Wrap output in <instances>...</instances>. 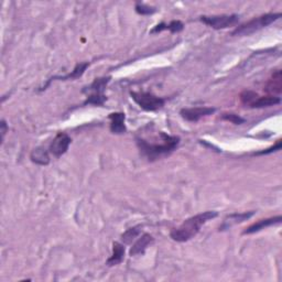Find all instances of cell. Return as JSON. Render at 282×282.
<instances>
[{
    "mask_svg": "<svg viewBox=\"0 0 282 282\" xmlns=\"http://www.w3.org/2000/svg\"><path fill=\"white\" fill-rule=\"evenodd\" d=\"M160 134H161L160 142H158V141H159L158 138H155V141H150V142L146 139L137 138V144H138L140 152L142 153L148 160L153 161L159 159V158L163 156H168L176 150V148L179 146L180 143L179 137L170 136L162 131H160Z\"/></svg>",
    "mask_w": 282,
    "mask_h": 282,
    "instance_id": "6da1fadb",
    "label": "cell"
},
{
    "mask_svg": "<svg viewBox=\"0 0 282 282\" xmlns=\"http://www.w3.org/2000/svg\"><path fill=\"white\" fill-rule=\"evenodd\" d=\"M217 216V212L215 211H207L204 213L197 214L195 216H192L186 219V221L182 224L180 227L173 229L170 233V237H171L174 242L184 243L188 240L192 239L193 237L198 234L201 227L204 225L211 219H213Z\"/></svg>",
    "mask_w": 282,
    "mask_h": 282,
    "instance_id": "7a4b0ae2",
    "label": "cell"
},
{
    "mask_svg": "<svg viewBox=\"0 0 282 282\" xmlns=\"http://www.w3.org/2000/svg\"><path fill=\"white\" fill-rule=\"evenodd\" d=\"M279 18H281L280 12H278V14H267L257 17V18H254L252 20H250V21H248L242 24L240 27L236 28L231 35L234 36H245L252 35V33H255L256 31H259L260 29H263L269 26V24H271L272 22L277 21Z\"/></svg>",
    "mask_w": 282,
    "mask_h": 282,
    "instance_id": "3957f363",
    "label": "cell"
},
{
    "mask_svg": "<svg viewBox=\"0 0 282 282\" xmlns=\"http://www.w3.org/2000/svg\"><path fill=\"white\" fill-rule=\"evenodd\" d=\"M131 98L138 104L140 108L147 111H153L160 109L164 105V99L155 96L151 93L147 92H132Z\"/></svg>",
    "mask_w": 282,
    "mask_h": 282,
    "instance_id": "277c9868",
    "label": "cell"
},
{
    "mask_svg": "<svg viewBox=\"0 0 282 282\" xmlns=\"http://www.w3.org/2000/svg\"><path fill=\"white\" fill-rule=\"evenodd\" d=\"M239 17L237 15H221V16H202L201 21L207 26L221 30L234 26L238 22Z\"/></svg>",
    "mask_w": 282,
    "mask_h": 282,
    "instance_id": "5b68a950",
    "label": "cell"
},
{
    "mask_svg": "<svg viewBox=\"0 0 282 282\" xmlns=\"http://www.w3.org/2000/svg\"><path fill=\"white\" fill-rule=\"evenodd\" d=\"M70 142H72V139H70V137L68 134H65V132H59L55 136V138L53 139L51 144H50L49 150L53 156L59 158L68 151Z\"/></svg>",
    "mask_w": 282,
    "mask_h": 282,
    "instance_id": "8992f818",
    "label": "cell"
},
{
    "mask_svg": "<svg viewBox=\"0 0 282 282\" xmlns=\"http://www.w3.org/2000/svg\"><path fill=\"white\" fill-rule=\"evenodd\" d=\"M215 113V108L212 107H194V108H183L181 109L180 114L182 117L188 122L195 123L198 122L201 118L210 116Z\"/></svg>",
    "mask_w": 282,
    "mask_h": 282,
    "instance_id": "52a82bcc",
    "label": "cell"
},
{
    "mask_svg": "<svg viewBox=\"0 0 282 282\" xmlns=\"http://www.w3.org/2000/svg\"><path fill=\"white\" fill-rule=\"evenodd\" d=\"M282 221L281 216H276V217H270V218H264V219H260L255 224H252L249 227H247L246 229L243 231L244 235H250V234H255L258 233V231L264 229V228L270 227L272 225H278L280 224Z\"/></svg>",
    "mask_w": 282,
    "mask_h": 282,
    "instance_id": "ba28073f",
    "label": "cell"
},
{
    "mask_svg": "<svg viewBox=\"0 0 282 282\" xmlns=\"http://www.w3.org/2000/svg\"><path fill=\"white\" fill-rule=\"evenodd\" d=\"M254 214L255 212H245V213H235L228 215V216L224 219L222 225L219 226V230L229 229V228L233 227L234 225H237V224H240L247 221V219H249Z\"/></svg>",
    "mask_w": 282,
    "mask_h": 282,
    "instance_id": "9c48e42d",
    "label": "cell"
},
{
    "mask_svg": "<svg viewBox=\"0 0 282 282\" xmlns=\"http://www.w3.org/2000/svg\"><path fill=\"white\" fill-rule=\"evenodd\" d=\"M126 116L123 113H113L109 115L110 131L115 135H123L126 132L125 126Z\"/></svg>",
    "mask_w": 282,
    "mask_h": 282,
    "instance_id": "30bf717a",
    "label": "cell"
},
{
    "mask_svg": "<svg viewBox=\"0 0 282 282\" xmlns=\"http://www.w3.org/2000/svg\"><path fill=\"white\" fill-rule=\"evenodd\" d=\"M264 90L267 93L273 95H280L282 93V74L280 70H277L273 72L270 80L267 82Z\"/></svg>",
    "mask_w": 282,
    "mask_h": 282,
    "instance_id": "8fae6325",
    "label": "cell"
},
{
    "mask_svg": "<svg viewBox=\"0 0 282 282\" xmlns=\"http://www.w3.org/2000/svg\"><path fill=\"white\" fill-rule=\"evenodd\" d=\"M153 243V237L149 234H143L141 237L137 240L136 244L131 247L130 249V256H138L142 255L144 251H146L147 248L150 246Z\"/></svg>",
    "mask_w": 282,
    "mask_h": 282,
    "instance_id": "7c38bea8",
    "label": "cell"
},
{
    "mask_svg": "<svg viewBox=\"0 0 282 282\" xmlns=\"http://www.w3.org/2000/svg\"><path fill=\"white\" fill-rule=\"evenodd\" d=\"M30 159L33 163L39 165H48L50 163L49 151L43 147H36L32 150Z\"/></svg>",
    "mask_w": 282,
    "mask_h": 282,
    "instance_id": "4fadbf2b",
    "label": "cell"
},
{
    "mask_svg": "<svg viewBox=\"0 0 282 282\" xmlns=\"http://www.w3.org/2000/svg\"><path fill=\"white\" fill-rule=\"evenodd\" d=\"M123 257H125V247L123 245L116 242L113 244V255L107 260L106 264L109 267L117 266L123 260Z\"/></svg>",
    "mask_w": 282,
    "mask_h": 282,
    "instance_id": "5bb4252c",
    "label": "cell"
},
{
    "mask_svg": "<svg viewBox=\"0 0 282 282\" xmlns=\"http://www.w3.org/2000/svg\"><path fill=\"white\" fill-rule=\"evenodd\" d=\"M183 28H184V24L181 21H179V20H173V21H171L170 23L162 22V23L158 24V26H156L152 29L150 33H158L163 30H169L170 32L176 33V32H180L183 30Z\"/></svg>",
    "mask_w": 282,
    "mask_h": 282,
    "instance_id": "9a60e30c",
    "label": "cell"
},
{
    "mask_svg": "<svg viewBox=\"0 0 282 282\" xmlns=\"http://www.w3.org/2000/svg\"><path fill=\"white\" fill-rule=\"evenodd\" d=\"M281 98L277 96H263L257 97L256 101L252 103L250 108H264V107H271L277 104H280Z\"/></svg>",
    "mask_w": 282,
    "mask_h": 282,
    "instance_id": "2e32d148",
    "label": "cell"
},
{
    "mask_svg": "<svg viewBox=\"0 0 282 282\" xmlns=\"http://www.w3.org/2000/svg\"><path fill=\"white\" fill-rule=\"evenodd\" d=\"M88 63L87 62H85V63H78L76 66H75V69H74L72 70V73H70L68 74V75H65V76H55V77H52L51 78V81L52 80H61V81H66V80H74V78H77V77H81L83 74H84L85 72V70L88 68ZM50 81V82H51Z\"/></svg>",
    "mask_w": 282,
    "mask_h": 282,
    "instance_id": "e0dca14e",
    "label": "cell"
},
{
    "mask_svg": "<svg viewBox=\"0 0 282 282\" xmlns=\"http://www.w3.org/2000/svg\"><path fill=\"white\" fill-rule=\"evenodd\" d=\"M110 81V77H102V78H96L92 84H90L86 89L83 90V92H86V90H89V92H95V94H103L104 89H105L106 85L108 84Z\"/></svg>",
    "mask_w": 282,
    "mask_h": 282,
    "instance_id": "ac0fdd59",
    "label": "cell"
},
{
    "mask_svg": "<svg viewBox=\"0 0 282 282\" xmlns=\"http://www.w3.org/2000/svg\"><path fill=\"white\" fill-rule=\"evenodd\" d=\"M141 231V226H135L131 227L129 229H127L125 233L122 235V239L125 244H130L132 243V240H135V238L138 237Z\"/></svg>",
    "mask_w": 282,
    "mask_h": 282,
    "instance_id": "d6986e66",
    "label": "cell"
},
{
    "mask_svg": "<svg viewBox=\"0 0 282 282\" xmlns=\"http://www.w3.org/2000/svg\"><path fill=\"white\" fill-rule=\"evenodd\" d=\"M258 96L259 95L252 92V90H245V92L240 94V102H242L244 105L250 107L252 105V103L256 101Z\"/></svg>",
    "mask_w": 282,
    "mask_h": 282,
    "instance_id": "ffe728a7",
    "label": "cell"
},
{
    "mask_svg": "<svg viewBox=\"0 0 282 282\" xmlns=\"http://www.w3.org/2000/svg\"><path fill=\"white\" fill-rule=\"evenodd\" d=\"M107 97L105 95L103 94H93L90 95V96L86 99L84 105H87V104H90V105H103L104 103L106 102Z\"/></svg>",
    "mask_w": 282,
    "mask_h": 282,
    "instance_id": "44dd1931",
    "label": "cell"
},
{
    "mask_svg": "<svg viewBox=\"0 0 282 282\" xmlns=\"http://www.w3.org/2000/svg\"><path fill=\"white\" fill-rule=\"evenodd\" d=\"M222 119L227 120V122H230L235 123V125H242V123H245V119L243 117H240L237 114H233V113H225L222 115Z\"/></svg>",
    "mask_w": 282,
    "mask_h": 282,
    "instance_id": "7402d4cb",
    "label": "cell"
},
{
    "mask_svg": "<svg viewBox=\"0 0 282 282\" xmlns=\"http://www.w3.org/2000/svg\"><path fill=\"white\" fill-rule=\"evenodd\" d=\"M136 11L138 12L139 15H143V16L147 15L148 16V15L155 14L157 9L153 7H149L147 5H143V3H138V5L136 6Z\"/></svg>",
    "mask_w": 282,
    "mask_h": 282,
    "instance_id": "603a6c76",
    "label": "cell"
},
{
    "mask_svg": "<svg viewBox=\"0 0 282 282\" xmlns=\"http://www.w3.org/2000/svg\"><path fill=\"white\" fill-rule=\"evenodd\" d=\"M280 149H281V140H278L275 146H272L271 148H269V149H266V150H264V151L257 152V153H255V155L256 156L269 155V153H272V152H275V151H278V150H280Z\"/></svg>",
    "mask_w": 282,
    "mask_h": 282,
    "instance_id": "cb8c5ba5",
    "label": "cell"
},
{
    "mask_svg": "<svg viewBox=\"0 0 282 282\" xmlns=\"http://www.w3.org/2000/svg\"><path fill=\"white\" fill-rule=\"evenodd\" d=\"M0 126H1V138L3 139V137H5L6 132L8 130V127H7V123L5 120H1V123H0Z\"/></svg>",
    "mask_w": 282,
    "mask_h": 282,
    "instance_id": "d4e9b609",
    "label": "cell"
}]
</instances>
